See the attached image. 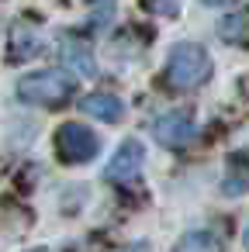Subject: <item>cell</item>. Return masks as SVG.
<instances>
[{
    "label": "cell",
    "mask_w": 249,
    "mask_h": 252,
    "mask_svg": "<svg viewBox=\"0 0 249 252\" xmlns=\"http://www.w3.org/2000/svg\"><path fill=\"white\" fill-rule=\"evenodd\" d=\"M211 76V59L208 52L197 45V42H177L166 56V66H163V76L159 83L173 94H187L201 83H208Z\"/></svg>",
    "instance_id": "cell-1"
},
{
    "label": "cell",
    "mask_w": 249,
    "mask_h": 252,
    "mask_svg": "<svg viewBox=\"0 0 249 252\" xmlns=\"http://www.w3.org/2000/svg\"><path fill=\"white\" fill-rule=\"evenodd\" d=\"M73 90H76V80L63 69H38L18 80V97L38 107H59L73 97Z\"/></svg>",
    "instance_id": "cell-2"
},
{
    "label": "cell",
    "mask_w": 249,
    "mask_h": 252,
    "mask_svg": "<svg viewBox=\"0 0 249 252\" xmlns=\"http://www.w3.org/2000/svg\"><path fill=\"white\" fill-rule=\"evenodd\" d=\"M97 149H101V138L80 121H66L56 131V152L63 162H90Z\"/></svg>",
    "instance_id": "cell-3"
},
{
    "label": "cell",
    "mask_w": 249,
    "mask_h": 252,
    "mask_svg": "<svg viewBox=\"0 0 249 252\" xmlns=\"http://www.w3.org/2000/svg\"><path fill=\"white\" fill-rule=\"evenodd\" d=\"M142 162H145V145H142V142H135V138H128V142H125V145L111 156V162H107L104 176H107L111 183L132 187V183H139Z\"/></svg>",
    "instance_id": "cell-4"
},
{
    "label": "cell",
    "mask_w": 249,
    "mask_h": 252,
    "mask_svg": "<svg viewBox=\"0 0 249 252\" xmlns=\"http://www.w3.org/2000/svg\"><path fill=\"white\" fill-rule=\"evenodd\" d=\"M194 118L187 114V111H170V114H163L156 125H152V135H156V142L159 145H166V149H183L187 142H194Z\"/></svg>",
    "instance_id": "cell-5"
},
{
    "label": "cell",
    "mask_w": 249,
    "mask_h": 252,
    "mask_svg": "<svg viewBox=\"0 0 249 252\" xmlns=\"http://www.w3.org/2000/svg\"><path fill=\"white\" fill-rule=\"evenodd\" d=\"M80 111L97 118V121H107V125H118L121 114H125V104L114 97V94H87L80 100Z\"/></svg>",
    "instance_id": "cell-6"
},
{
    "label": "cell",
    "mask_w": 249,
    "mask_h": 252,
    "mask_svg": "<svg viewBox=\"0 0 249 252\" xmlns=\"http://www.w3.org/2000/svg\"><path fill=\"white\" fill-rule=\"evenodd\" d=\"M59 56L66 59V66H73L80 76H94V56H90V45L76 35H63L59 38Z\"/></svg>",
    "instance_id": "cell-7"
},
{
    "label": "cell",
    "mask_w": 249,
    "mask_h": 252,
    "mask_svg": "<svg viewBox=\"0 0 249 252\" xmlns=\"http://www.w3.org/2000/svg\"><path fill=\"white\" fill-rule=\"evenodd\" d=\"M246 187H249V152H235V156H228V173L221 180V190L228 197H235Z\"/></svg>",
    "instance_id": "cell-8"
},
{
    "label": "cell",
    "mask_w": 249,
    "mask_h": 252,
    "mask_svg": "<svg viewBox=\"0 0 249 252\" xmlns=\"http://www.w3.org/2000/svg\"><path fill=\"white\" fill-rule=\"evenodd\" d=\"M218 35H221L228 45L249 49V7H246V11H235V14H228V18H221Z\"/></svg>",
    "instance_id": "cell-9"
},
{
    "label": "cell",
    "mask_w": 249,
    "mask_h": 252,
    "mask_svg": "<svg viewBox=\"0 0 249 252\" xmlns=\"http://www.w3.org/2000/svg\"><path fill=\"white\" fill-rule=\"evenodd\" d=\"M173 252H225V245L214 231H187Z\"/></svg>",
    "instance_id": "cell-10"
},
{
    "label": "cell",
    "mask_w": 249,
    "mask_h": 252,
    "mask_svg": "<svg viewBox=\"0 0 249 252\" xmlns=\"http://www.w3.org/2000/svg\"><path fill=\"white\" fill-rule=\"evenodd\" d=\"M32 52H38V35L18 25V28L11 32V63H21V59H28Z\"/></svg>",
    "instance_id": "cell-11"
},
{
    "label": "cell",
    "mask_w": 249,
    "mask_h": 252,
    "mask_svg": "<svg viewBox=\"0 0 249 252\" xmlns=\"http://www.w3.org/2000/svg\"><path fill=\"white\" fill-rule=\"evenodd\" d=\"M142 7H145L149 14H166V18H173V14H177V0H142Z\"/></svg>",
    "instance_id": "cell-12"
},
{
    "label": "cell",
    "mask_w": 249,
    "mask_h": 252,
    "mask_svg": "<svg viewBox=\"0 0 249 252\" xmlns=\"http://www.w3.org/2000/svg\"><path fill=\"white\" fill-rule=\"evenodd\" d=\"M201 4H208V7H225V4H235V0H201Z\"/></svg>",
    "instance_id": "cell-13"
},
{
    "label": "cell",
    "mask_w": 249,
    "mask_h": 252,
    "mask_svg": "<svg viewBox=\"0 0 249 252\" xmlns=\"http://www.w3.org/2000/svg\"><path fill=\"white\" fill-rule=\"evenodd\" d=\"M242 245H246V249H249V228H246V235H242Z\"/></svg>",
    "instance_id": "cell-14"
}]
</instances>
